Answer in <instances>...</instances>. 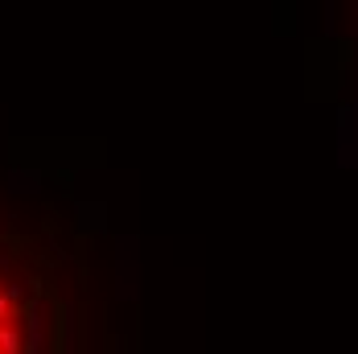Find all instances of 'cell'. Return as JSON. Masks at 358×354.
<instances>
[{
	"mask_svg": "<svg viewBox=\"0 0 358 354\" xmlns=\"http://www.w3.org/2000/svg\"><path fill=\"white\" fill-rule=\"evenodd\" d=\"M0 354H62L58 305L41 276H29L0 251Z\"/></svg>",
	"mask_w": 358,
	"mask_h": 354,
	"instance_id": "obj_1",
	"label": "cell"
}]
</instances>
